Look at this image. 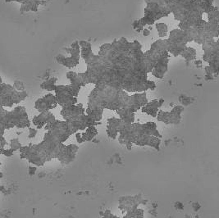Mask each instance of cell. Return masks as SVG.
<instances>
[{
    "label": "cell",
    "mask_w": 219,
    "mask_h": 218,
    "mask_svg": "<svg viewBox=\"0 0 219 218\" xmlns=\"http://www.w3.org/2000/svg\"><path fill=\"white\" fill-rule=\"evenodd\" d=\"M185 218H190V216L189 215H186L185 216Z\"/></svg>",
    "instance_id": "cell-4"
},
{
    "label": "cell",
    "mask_w": 219,
    "mask_h": 218,
    "mask_svg": "<svg viewBox=\"0 0 219 218\" xmlns=\"http://www.w3.org/2000/svg\"><path fill=\"white\" fill-rule=\"evenodd\" d=\"M192 207L195 212H198L199 210L201 208V205L199 203H194L192 204Z\"/></svg>",
    "instance_id": "cell-1"
},
{
    "label": "cell",
    "mask_w": 219,
    "mask_h": 218,
    "mask_svg": "<svg viewBox=\"0 0 219 218\" xmlns=\"http://www.w3.org/2000/svg\"><path fill=\"white\" fill-rule=\"evenodd\" d=\"M175 207L177 208V210H182L184 208V205L180 202H177L175 203Z\"/></svg>",
    "instance_id": "cell-2"
},
{
    "label": "cell",
    "mask_w": 219,
    "mask_h": 218,
    "mask_svg": "<svg viewBox=\"0 0 219 218\" xmlns=\"http://www.w3.org/2000/svg\"><path fill=\"white\" fill-rule=\"evenodd\" d=\"M149 34H150V32H149V30H146V29H144V35L147 36V35H149Z\"/></svg>",
    "instance_id": "cell-3"
},
{
    "label": "cell",
    "mask_w": 219,
    "mask_h": 218,
    "mask_svg": "<svg viewBox=\"0 0 219 218\" xmlns=\"http://www.w3.org/2000/svg\"><path fill=\"white\" fill-rule=\"evenodd\" d=\"M195 218H199V216L198 215H197V216H195Z\"/></svg>",
    "instance_id": "cell-5"
}]
</instances>
